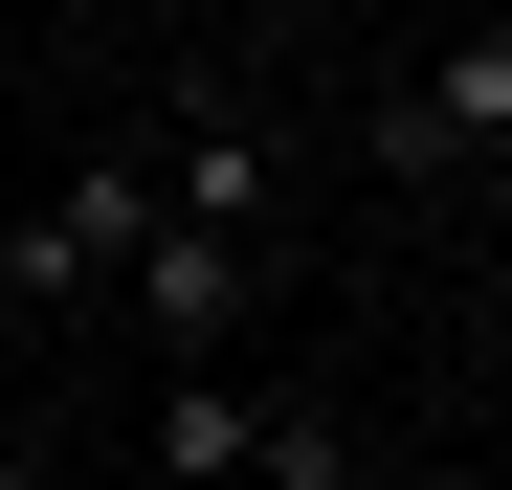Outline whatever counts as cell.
Instances as JSON below:
<instances>
[{"label": "cell", "instance_id": "5b68a950", "mask_svg": "<svg viewBox=\"0 0 512 490\" xmlns=\"http://www.w3.org/2000/svg\"><path fill=\"white\" fill-rule=\"evenodd\" d=\"M268 468V379H156L134 401V490H245Z\"/></svg>", "mask_w": 512, "mask_h": 490}, {"label": "cell", "instance_id": "8992f818", "mask_svg": "<svg viewBox=\"0 0 512 490\" xmlns=\"http://www.w3.org/2000/svg\"><path fill=\"white\" fill-rule=\"evenodd\" d=\"M0 490H45V468H23V424H0Z\"/></svg>", "mask_w": 512, "mask_h": 490}, {"label": "cell", "instance_id": "277c9868", "mask_svg": "<svg viewBox=\"0 0 512 490\" xmlns=\"http://www.w3.org/2000/svg\"><path fill=\"white\" fill-rule=\"evenodd\" d=\"M112 312L156 335V379H223V335H245V312H268V268H245V245H179V223H156Z\"/></svg>", "mask_w": 512, "mask_h": 490}, {"label": "cell", "instance_id": "3957f363", "mask_svg": "<svg viewBox=\"0 0 512 490\" xmlns=\"http://www.w3.org/2000/svg\"><path fill=\"white\" fill-rule=\"evenodd\" d=\"M357 134H379V179H490V201H512V23H446V45H401Z\"/></svg>", "mask_w": 512, "mask_h": 490}, {"label": "cell", "instance_id": "6da1fadb", "mask_svg": "<svg viewBox=\"0 0 512 490\" xmlns=\"http://www.w3.org/2000/svg\"><path fill=\"white\" fill-rule=\"evenodd\" d=\"M156 223L290 268V112L245 90V67H179V90H156Z\"/></svg>", "mask_w": 512, "mask_h": 490}, {"label": "cell", "instance_id": "7a4b0ae2", "mask_svg": "<svg viewBox=\"0 0 512 490\" xmlns=\"http://www.w3.org/2000/svg\"><path fill=\"white\" fill-rule=\"evenodd\" d=\"M134 245H156V134H90L67 179H23V223H0V312H112L134 290Z\"/></svg>", "mask_w": 512, "mask_h": 490}]
</instances>
